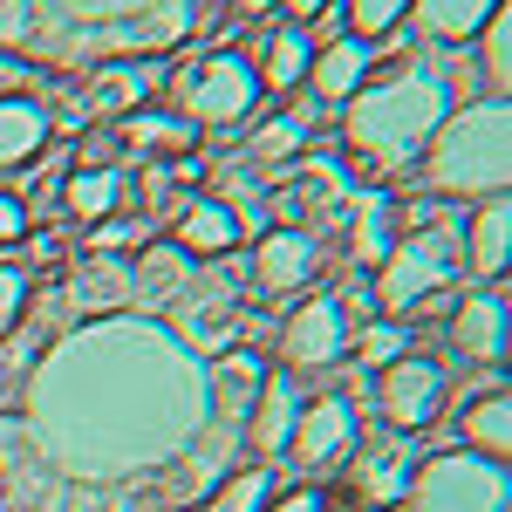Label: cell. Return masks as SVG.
Wrapping results in <instances>:
<instances>
[{
    "label": "cell",
    "mask_w": 512,
    "mask_h": 512,
    "mask_svg": "<svg viewBox=\"0 0 512 512\" xmlns=\"http://www.w3.org/2000/svg\"><path fill=\"white\" fill-rule=\"evenodd\" d=\"M458 110V82L431 69L424 55L410 62V35L376 41V76L342 103V178H390L424 158L431 130Z\"/></svg>",
    "instance_id": "1"
},
{
    "label": "cell",
    "mask_w": 512,
    "mask_h": 512,
    "mask_svg": "<svg viewBox=\"0 0 512 512\" xmlns=\"http://www.w3.org/2000/svg\"><path fill=\"white\" fill-rule=\"evenodd\" d=\"M512 171V110L506 96H478L458 103L424 144V192L431 198H492L506 192Z\"/></svg>",
    "instance_id": "2"
},
{
    "label": "cell",
    "mask_w": 512,
    "mask_h": 512,
    "mask_svg": "<svg viewBox=\"0 0 512 512\" xmlns=\"http://www.w3.org/2000/svg\"><path fill=\"white\" fill-rule=\"evenodd\" d=\"M458 274H465V260H458V219L444 212L431 226L403 233L390 246V260L369 274L376 315L410 321V315H424V308H451V280Z\"/></svg>",
    "instance_id": "3"
},
{
    "label": "cell",
    "mask_w": 512,
    "mask_h": 512,
    "mask_svg": "<svg viewBox=\"0 0 512 512\" xmlns=\"http://www.w3.org/2000/svg\"><path fill=\"white\" fill-rule=\"evenodd\" d=\"M164 89H171V110L192 123L198 137L212 130L219 144H226V137H239V123L267 103V89H260L253 62H246L239 48H212V55L185 62L178 76H164Z\"/></svg>",
    "instance_id": "4"
},
{
    "label": "cell",
    "mask_w": 512,
    "mask_h": 512,
    "mask_svg": "<svg viewBox=\"0 0 512 512\" xmlns=\"http://www.w3.org/2000/svg\"><path fill=\"white\" fill-rule=\"evenodd\" d=\"M506 465L478 458V451H444V458H424L403 506L396 512H506Z\"/></svg>",
    "instance_id": "5"
},
{
    "label": "cell",
    "mask_w": 512,
    "mask_h": 512,
    "mask_svg": "<svg viewBox=\"0 0 512 512\" xmlns=\"http://www.w3.org/2000/svg\"><path fill=\"white\" fill-rule=\"evenodd\" d=\"M417 437L403 431H362L355 437V451L342 458V472H335V492L362 512H396L403 506V492H410V478H417Z\"/></svg>",
    "instance_id": "6"
},
{
    "label": "cell",
    "mask_w": 512,
    "mask_h": 512,
    "mask_svg": "<svg viewBox=\"0 0 512 512\" xmlns=\"http://www.w3.org/2000/svg\"><path fill=\"white\" fill-rule=\"evenodd\" d=\"M444 403H451V376L431 355H396L390 369H376V417H383V431H403V437L431 431L444 417Z\"/></svg>",
    "instance_id": "7"
},
{
    "label": "cell",
    "mask_w": 512,
    "mask_h": 512,
    "mask_svg": "<svg viewBox=\"0 0 512 512\" xmlns=\"http://www.w3.org/2000/svg\"><path fill=\"white\" fill-rule=\"evenodd\" d=\"M349 192L355 185L342 178V164L308 158V164H287L280 185H267V212H274L280 226H301V233L328 239L335 219H342V205H349Z\"/></svg>",
    "instance_id": "8"
},
{
    "label": "cell",
    "mask_w": 512,
    "mask_h": 512,
    "mask_svg": "<svg viewBox=\"0 0 512 512\" xmlns=\"http://www.w3.org/2000/svg\"><path fill=\"white\" fill-rule=\"evenodd\" d=\"M355 437H362V417H355L349 396H308L301 403V424L287 437V465H301L308 478H335L342 472V458L355 451Z\"/></svg>",
    "instance_id": "9"
},
{
    "label": "cell",
    "mask_w": 512,
    "mask_h": 512,
    "mask_svg": "<svg viewBox=\"0 0 512 512\" xmlns=\"http://www.w3.org/2000/svg\"><path fill=\"white\" fill-rule=\"evenodd\" d=\"M280 349V369H335L342 362V349H349V315H342V301L335 294H301L294 308H287V321H280L274 335Z\"/></svg>",
    "instance_id": "10"
},
{
    "label": "cell",
    "mask_w": 512,
    "mask_h": 512,
    "mask_svg": "<svg viewBox=\"0 0 512 512\" xmlns=\"http://www.w3.org/2000/svg\"><path fill=\"white\" fill-rule=\"evenodd\" d=\"M451 349L478 362V369H506V349H512V301H506V280H485L472 294L451 301Z\"/></svg>",
    "instance_id": "11"
},
{
    "label": "cell",
    "mask_w": 512,
    "mask_h": 512,
    "mask_svg": "<svg viewBox=\"0 0 512 512\" xmlns=\"http://www.w3.org/2000/svg\"><path fill=\"white\" fill-rule=\"evenodd\" d=\"M158 89H164V62H151V55H110L103 69H89L76 110H82V117H96V123H110V117L123 123L130 110L158 103Z\"/></svg>",
    "instance_id": "12"
},
{
    "label": "cell",
    "mask_w": 512,
    "mask_h": 512,
    "mask_svg": "<svg viewBox=\"0 0 512 512\" xmlns=\"http://www.w3.org/2000/svg\"><path fill=\"white\" fill-rule=\"evenodd\" d=\"M328 260V239L301 233V226H267L253 239V287L260 294H301Z\"/></svg>",
    "instance_id": "13"
},
{
    "label": "cell",
    "mask_w": 512,
    "mask_h": 512,
    "mask_svg": "<svg viewBox=\"0 0 512 512\" xmlns=\"http://www.w3.org/2000/svg\"><path fill=\"white\" fill-rule=\"evenodd\" d=\"M301 403H308L301 376H294V369H267V383H260L246 424H239V444H246L260 465H274L280 451H287V437H294V424H301Z\"/></svg>",
    "instance_id": "14"
},
{
    "label": "cell",
    "mask_w": 512,
    "mask_h": 512,
    "mask_svg": "<svg viewBox=\"0 0 512 512\" xmlns=\"http://www.w3.org/2000/svg\"><path fill=\"white\" fill-rule=\"evenodd\" d=\"M239 239H246V219H239L226 198H192V205L171 219V246H178L192 267H219V260H233Z\"/></svg>",
    "instance_id": "15"
},
{
    "label": "cell",
    "mask_w": 512,
    "mask_h": 512,
    "mask_svg": "<svg viewBox=\"0 0 512 512\" xmlns=\"http://www.w3.org/2000/svg\"><path fill=\"white\" fill-rule=\"evenodd\" d=\"M458 260L472 280H506L512 260V198L492 192L472 205V219H458Z\"/></svg>",
    "instance_id": "16"
},
{
    "label": "cell",
    "mask_w": 512,
    "mask_h": 512,
    "mask_svg": "<svg viewBox=\"0 0 512 512\" xmlns=\"http://www.w3.org/2000/svg\"><path fill=\"white\" fill-rule=\"evenodd\" d=\"M260 383H267V362L253 349H226L212 369H205V424L212 431H239L246 424V410H253V396H260Z\"/></svg>",
    "instance_id": "17"
},
{
    "label": "cell",
    "mask_w": 512,
    "mask_h": 512,
    "mask_svg": "<svg viewBox=\"0 0 512 512\" xmlns=\"http://www.w3.org/2000/svg\"><path fill=\"white\" fill-rule=\"evenodd\" d=\"M376 76V41H362V35H342V41H328V48H315V62H308V96H315L321 110H342L362 82Z\"/></svg>",
    "instance_id": "18"
},
{
    "label": "cell",
    "mask_w": 512,
    "mask_h": 512,
    "mask_svg": "<svg viewBox=\"0 0 512 512\" xmlns=\"http://www.w3.org/2000/svg\"><path fill=\"white\" fill-rule=\"evenodd\" d=\"M117 151L123 158H151V164H171V158H192L198 151V130L171 103H144L117 123Z\"/></svg>",
    "instance_id": "19"
},
{
    "label": "cell",
    "mask_w": 512,
    "mask_h": 512,
    "mask_svg": "<svg viewBox=\"0 0 512 512\" xmlns=\"http://www.w3.org/2000/svg\"><path fill=\"white\" fill-rule=\"evenodd\" d=\"M137 301V274H130V253H89L76 267V287H69V308L76 315H123Z\"/></svg>",
    "instance_id": "20"
},
{
    "label": "cell",
    "mask_w": 512,
    "mask_h": 512,
    "mask_svg": "<svg viewBox=\"0 0 512 512\" xmlns=\"http://www.w3.org/2000/svg\"><path fill=\"white\" fill-rule=\"evenodd\" d=\"M499 7L506 0H410L403 28H417V41H431V48H472V35Z\"/></svg>",
    "instance_id": "21"
},
{
    "label": "cell",
    "mask_w": 512,
    "mask_h": 512,
    "mask_svg": "<svg viewBox=\"0 0 512 512\" xmlns=\"http://www.w3.org/2000/svg\"><path fill=\"white\" fill-rule=\"evenodd\" d=\"M55 144V110L35 96H0V171L35 164Z\"/></svg>",
    "instance_id": "22"
},
{
    "label": "cell",
    "mask_w": 512,
    "mask_h": 512,
    "mask_svg": "<svg viewBox=\"0 0 512 512\" xmlns=\"http://www.w3.org/2000/svg\"><path fill=\"white\" fill-rule=\"evenodd\" d=\"M458 437H465V451L492 458V465H506V458H512V390H506V383L478 390L472 403L458 410Z\"/></svg>",
    "instance_id": "23"
},
{
    "label": "cell",
    "mask_w": 512,
    "mask_h": 512,
    "mask_svg": "<svg viewBox=\"0 0 512 512\" xmlns=\"http://www.w3.org/2000/svg\"><path fill=\"white\" fill-rule=\"evenodd\" d=\"M130 274H137V301H151V308H178V301L192 294L198 267L171 246V239H158V246H144V253L130 260Z\"/></svg>",
    "instance_id": "24"
},
{
    "label": "cell",
    "mask_w": 512,
    "mask_h": 512,
    "mask_svg": "<svg viewBox=\"0 0 512 512\" xmlns=\"http://www.w3.org/2000/svg\"><path fill=\"white\" fill-rule=\"evenodd\" d=\"M246 62H253V76H260V89H267V96H294V89L308 82L315 48H308V35L287 21V28H274V35L260 41V55H246Z\"/></svg>",
    "instance_id": "25"
},
{
    "label": "cell",
    "mask_w": 512,
    "mask_h": 512,
    "mask_svg": "<svg viewBox=\"0 0 512 512\" xmlns=\"http://www.w3.org/2000/svg\"><path fill=\"white\" fill-rule=\"evenodd\" d=\"M62 212L82 219V226H96V219L123 212V171H103V164L69 171V178H62Z\"/></svg>",
    "instance_id": "26"
},
{
    "label": "cell",
    "mask_w": 512,
    "mask_h": 512,
    "mask_svg": "<svg viewBox=\"0 0 512 512\" xmlns=\"http://www.w3.org/2000/svg\"><path fill=\"white\" fill-rule=\"evenodd\" d=\"M410 342H417V335H410V321L369 315L362 328H349V349H342V355H349L362 376H376V369H390L396 355H410Z\"/></svg>",
    "instance_id": "27"
},
{
    "label": "cell",
    "mask_w": 512,
    "mask_h": 512,
    "mask_svg": "<svg viewBox=\"0 0 512 512\" xmlns=\"http://www.w3.org/2000/svg\"><path fill=\"white\" fill-rule=\"evenodd\" d=\"M267 499H274V465H239L233 478L212 485V499L198 512H267Z\"/></svg>",
    "instance_id": "28"
},
{
    "label": "cell",
    "mask_w": 512,
    "mask_h": 512,
    "mask_svg": "<svg viewBox=\"0 0 512 512\" xmlns=\"http://www.w3.org/2000/svg\"><path fill=\"white\" fill-rule=\"evenodd\" d=\"M478 69H485V82H492V96H506V82H512V14L506 7H499V14H492V21H485V28H478Z\"/></svg>",
    "instance_id": "29"
},
{
    "label": "cell",
    "mask_w": 512,
    "mask_h": 512,
    "mask_svg": "<svg viewBox=\"0 0 512 512\" xmlns=\"http://www.w3.org/2000/svg\"><path fill=\"white\" fill-rule=\"evenodd\" d=\"M342 14H349V35H362V41H390V35H403V14H410V0H342Z\"/></svg>",
    "instance_id": "30"
},
{
    "label": "cell",
    "mask_w": 512,
    "mask_h": 512,
    "mask_svg": "<svg viewBox=\"0 0 512 512\" xmlns=\"http://www.w3.org/2000/svg\"><path fill=\"white\" fill-rule=\"evenodd\" d=\"M151 239V219H130V212H110V219H96L89 226V253H130V246H144Z\"/></svg>",
    "instance_id": "31"
},
{
    "label": "cell",
    "mask_w": 512,
    "mask_h": 512,
    "mask_svg": "<svg viewBox=\"0 0 512 512\" xmlns=\"http://www.w3.org/2000/svg\"><path fill=\"white\" fill-rule=\"evenodd\" d=\"M28 294H35V280L21 274V267H0V342L28 321Z\"/></svg>",
    "instance_id": "32"
},
{
    "label": "cell",
    "mask_w": 512,
    "mask_h": 512,
    "mask_svg": "<svg viewBox=\"0 0 512 512\" xmlns=\"http://www.w3.org/2000/svg\"><path fill=\"white\" fill-rule=\"evenodd\" d=\"M35 41V0H0V55Z\"/></svg>",
    "instance_id": "33"
},
{
    "label": "cell",
    "mask_w": 512,
    "mask_h": 512,
    "mask_svg": "<svg viewBox=\"0 0 512 512\" xmlns=\"http://www.w3.org/2000/svg\"><path fill=\"white\" fill-rule=\"evenodd\" d=\"M21 239H28V198L0 192V253H7V246H21Z\"/></svg>",
    "instance_id": "34"
},
{
    "label": "cell",
    "mask_w": 512,
    "mask_h": 512,
    "mask_svg": "<svg viewBox=\"0 0 512 512\" xmlns=\"http://www.w3.org/2000/svg\"><path fill=\"white\" fill-rule=\"evenodd\" d=\"M267 512H328V485H294V492H274Z\"/></svg>",
    "instance_id": "35"
},
{
    "label": "cell",
    "mask_w": 512,
    "mask_h": 512,
    "mask_svg": "<svg viewBox=\"0 0 512 512\" xmlns=\"http://www.w3.org/2000/svg\"><path fill=\"white\" fill-rule=\"evenodd\" d=\"M226 14L233 21H267V14H280V0H226Z\"/></svg>",
    "instance_id": "36"
},
{
    "label": "cell",
    "mask_w": 512,
    "mask_h": 512,
    "mask_svg": "<svg viewBox=\"0 0 512 512\" xmlns=\"http://www.w3.org/2000/svg\"><path fill=\"white\" fill-rule=\"evenodd\" d=\"M321 7H335V0H280V14H287L294 28H308V21L321 14Z\"/></svg>",
    "instance_id": "37"
}]
</instances>
